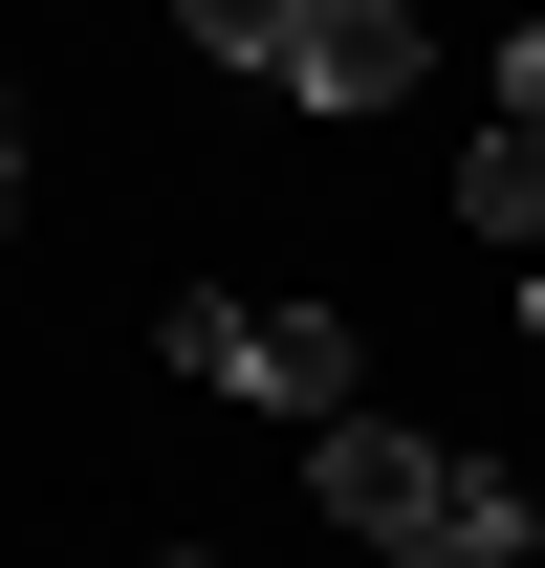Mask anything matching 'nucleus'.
<instances>
[{
    "instance_id": "6",
    "label": "nucleus",
    "mask_w": 545,
    "mask_h": 568,
    "mask_svg": "<svg viewBox=\"0 0 545 568\" xmlns=\"http://www.w3.org/2000/svg\"><path fill=\"white\" fill-rule=\"evenodd\" d=\"M175 22H197L218 67H263V88H284V67H306V0H175Z\"/></svg>"
},
{
    "instance_id": "5",
    "label": "nucleus",
    "mask_w": 545,
    "mask_h": 568,
    "mask_svg": "<svg viewBox=\"0 0 545 568\" xmlns=\"http://www.w3.org/2000/svg\"><path fill=\"white\" fill-rule=\"evenodd\" d=\"M459 219L480 241H545V110H502V132L459 153Z\"/></svg>"
},
{
    "instance_id": "4",
    "label": "nucleus",
    "mask_w": 545,
    "mask_h": 568,
    "mask_svg": "<svg viewBox=\"0 0 545 568\" xmlns=\"http://www.w3.org/2000/svg\"><path fill=\"white\" fill-rule=\"evenodd\" d=\"M545 525H524V481H502V459H459V503H436V525H393V547L371 568H524Z\"/></svg>"
},
{
    "instance_id": "3",
    "label": "nucleus",
    "mask_w": 545,
    "mask_h": 568,
    "mask_svg": "<svg viewBox=\"0 0 545 568\" xmlns=\"http://www.w3.org/2000/svg\"><path fill=\"white\" fill-rule=\"evenodd\" d=\"M414 67H436V22H414V0H306V67H284V110H393Z\"/></svg>"
},
{
    "instance_id": "8",
    "label": "nucleus",
    "mask_w": 545,
    "mask_h": 568,
    "mask_svg": "<svg viewBox=\"0 0 545 568\" xmlns=\"http://www.w3.org/2000/svg\"><path fill=\"white\" fill-rule=\"evenodd\" d=\"M153 568H218V547H153Z\"/></svg>"
},
{
    "instance_id": "2",
    "label": "nucleus",
    "mask_w": 545,
    "mask_h": 568,
    "mask_svg": "<svg viewBox=\"0 0 545 568\" xmlns=\"http://www.w3.org/2000/svg\"><path fill=\"white\" fill-rule=\"evenodd\" d=\"M306 503H328L349 547H393V525H436V503H459V459H436V437H393V416H328V437H306Z\"/></svg>"
},
{
    "instance_id": "9",
    "label": "nucleus",
    "mask_w": 545,
    "mask_h": 568,
    "mask_svg": "<svg viewBox=\"0 0 545 568\" xmlns=\"http://www.w3.org/2000/svg\"><path fill=\"white\" fill-rule=\"evenodd\" d=\"M524 306H545V284H524Z\"/></svg>"
},
{
    "instance_id": "7",
    "label": "nucleus",
    "mask_w": 545,
    "mask_h": 568,
    "mask_svg": "<svg viewBox=\"0 0 545 568\" xmlns=\"http://www.w3.org/2000/svg\"><path fill=\"white\" fill-rule=\"evenodd\" d=\"M0 219H22V132H0Z\"/></svg>"
},
{
    "instance_id": "1",
    "label": "nucleus",
    "mask_w": 545,
    "mask_h": 568,
    "mask_svg": "<svg viewBox=\"0 0 545 568\" xmlns=\"http://www.w3.org/2000/svg\"><path fill=\"white\" fill-rule=\"evenodd\" d=\"M153 351L197 372V394H263V416H371V351H349V306H218V284H175V328Z\"/></svg>"
}]
</instances>
